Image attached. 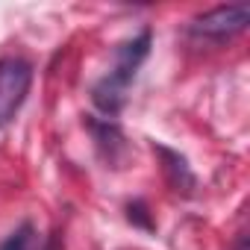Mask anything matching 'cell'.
Returning a JSON list of instances; mask_svg holds the SVG:
<instances>
[{"label": "cell", "mask_w": 250, "mask_h": 250, "mask_svg": "<svg viewBox=\"0 0 250 250\" xmlns=\"http://www.w3.org/2000/svg\"><path fill=\"white\" fill-rule=\"evenodd\" d=\"M130 77H124V74H118V71H109L103 80H97L94 83V88H91V100H94V106L106 115V118H115L124 106H127V88H130Z\"/></svg>", "instance_id": "obj_5"}, {"label": "cell", "mask_w": 250, "mask_h": 250, "mask_svg": "<svg viewBox=\"0 0 250 250\" xmlns=\"http://www.w3.org/2000/svg\"><path fill=\"white\" fill-rule=\"evenodd\" d=\"M150 44H153V33H150V30H142L136 39L121 42V44L115 47V68H112V71H118V74H124V77H133V80H136V71H139L142 62L147 59Z\"/></svg>", "instance_id": "obj_6"}, {"label": "cell", "mask_w": 250, "mask_h": 250, "mask_svg": "<svg viewBox=\"0 0 250 250\" xmlns=\"http://www.w3.org/2000/svg\"><path fill=\"white\" fill-rule=\"evenodd\" d=\"M85 127L94 139V147L100 153V159L109 165V168H124L130 156V145L124 139V130L112 118H94V115H85Z\"/></svg>", "instance_id": "obj_3"}, {"label": "cell", "mask_w": 250, "mask_h": 250, "mask_svg": "<svg viewBox=\"0 0 250 250\" xmlns=\"http://www.w3.org/2000/svg\"><path fill=\"white\" fill-rule=\"evenodd\" d=\"M127 221L145 232H156V221L150 218V206L139 197V200H130L127 203Z\"/></svg>", "instance_id": "obj_8"}, {"label": "cell", "mask_w": 250, "mask_h": 250, "mask_svg": "<svg viewBox=\"0 0 250 250\" xmlns=\"http://www.w3.org/2000/svg\"><path fill=\"white\" fill-rule=\"evenodd\" d=\"M33 85V65L21 56L0 59V127L15 121Z\"/></svg>", "instance_id": "obj_1"}, {"label": "cell", "mask_w": 250, "mask_h": 250, "mask_svg": "<svg viewBox=\"0 0 250 250\" xmlns=\"http://www.w3.org/2000/svg\"><path fill=\"white\" fill-rule=\"evenodd\" d=\"M36 247V227L30 221H24L15 232H9L0 241V250H33Z\"/></svg>", "instance_id": "obj_7"}, {"label": "cell", "mask_w": 250, "mask_h": 250, "mask_svg": "<svg viewBox=\"0 0 250 250\" xmlns=\"http://www.w3.org/2000/svg\"><path fill=\"white\" fill-rule=\"evenodd\" d=\"M153 153L162 159V174H165V183H168L177 194L191 197V194H194V188H197V177L191 174L188 159H186V156H180L177 150L165 147V145H156V142H153Z\"/></svg>", "instance_id": "obj_4"}, {"label": "cell", "mask_w": 250, "mask_h": 250, "mask_svg": "<svg viewBox=\"0 0 250 250\" xmlns=\"http://www.w3.org/2000/svg\"><path fill=\"white\" fill-rule=\"evenodd\" d=\"M250 21V6L247 3H232V6H215L203 15H197L191 24H188V33L191 36H200V39H215V42H224L235 33H241Z\"/></svg>", "instance_id": "obj_2"}]
</instances>
